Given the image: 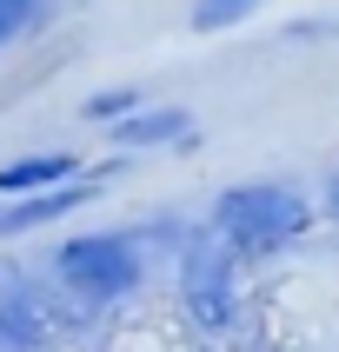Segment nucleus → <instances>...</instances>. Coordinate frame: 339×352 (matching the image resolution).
Masks as SVG:
<instances>
[{
	"instance_id": "obj_1",
	"label": "nucleus",
	"mask_w": 339,
	"mask_h": 352,
	"mask_svg": "<svg viewBox=\"0 0 339 352\" xmlns=\"http://www.w3.org/2000/svg\"><path fill=\"white\" fill-rule=\"evenodd\" d=\"M306 219H313V206H306L293 186H279V179H253V186L219 193L213 233L226 239L239 259H273V253H286V246L306 233Z\"/></svg>"
},
{
	"instance_id": "obj_2",
	"label": "nucleus",
	"mask_w": 339,
	"mask_h": 352,
	"mask_svg": "<svg viewBox=\"0 0 339 352\" xmlns=\"http://www.w3.org/2000/svg\"><path fill=\"white\" fill-rule=\"evenodd\" d=\"M54 273L67 279L87 306H107V299L140 286V246L127 233H80V239H67L54 253Z\"/></svg>"
},
{
	"instance_id": "obj_3",
	"label": "nucleus",
	"mask_w": 339,
	"mask_h": 352,
	"mask_svg": "<svg viewBox=\"0 0 339 352\" xmlns=\"http://www.w3.org/2000/svg\"><path fill=\"white\" fill-rule=\"evenodd\" d=\"M233 246L213 233V226H199V233H186L179 239V299H186V313L199 319V326H226L233 319V306H239V293H233Z\"/></svg>"
},
{
	"instance_id": "obj_4",
	"label": "nucleus",
	"mask_w": 339,
	"mask_h": 352,
	"mask_svg": "<svg viewBox=\"0 0 339 352\" xmlns=\"http://www.w3.org/2000/svg\"><path fill=\"white\" fill-rule=\"evenodd\" d=\"M94 199V179H60V186H40V193L14 199V206H0V233H34L47 219H67L74 206Z\"/></svg>"
},
{
	"instance_id": "obj_5",
	"label": "nucleus",
	"mask_w": 339,
	"mask_h": 352,
	"mask_svg": "<svg viewBox=\"0 0 339 352\" xmlns=\"http://www.w3.org/2000/svg\"><path fill=\"white\" fill-rule=\"evenodd\" d=\"M166 140H193V120L179 107H140V113L113 120V146H166Z\"/></svg>"
},
{
	"instance_id": "obj_6",
	"label": "nucleus",
	"mask_w": 339,
	"mask_h": 352,
	"mask_svg": "<svg viewBox=\"0 0 339 352\" xmlns=\"http://www.w3.org/2000/svg\"><path fill=\"white\" fill-rule=\"evenodd\" d=\"M60 179H80L74 153H27V160H7L0 166V193L20 199V193H40V186H60Z\"/></svg>"
},
{
	"instance_id": "obj_7",
	"label": "nucleus",
	"mask_w": 339,
	"mask_h": 352,
	"mask_svg": "<svg viewBox=\"0 0 339 352\" xmlns=\"http://www.w3.org/2000/svg\"><path fill=\"white\" fill-rule=\"evenodd\" d=\"M27 339H40L34 286H27L14 266H0V346H27Z\"/></svg>"
},
{
	"instance_id": "obj_8",
	"label": "nucleus",
	"mask_w": 339,
	"mask_h": 352,
	"mask_svg": "<svg viewBox=\"0 0 339 352\" xmlns=\"http://www.w3.org/2000/svg\"><path fill=\"white\" fill-rule=\"evenodd\" d=\"M259 0H193V27L199 34H219V27H239Z\"/></svg>"
},
{
	"instance_id": "obj_9",
	"label": "nucleus",
	"mask_w": 339,
	"mask_h": 352,
	"mask_svg": "<svg viewBox=\"0 0 339 352\" xmlns=\"http://www.w3.org/2000/svg\"><path fill=\"white\" fill-rule=\"evenodd\" d=\"M140 107H146V94H140V87H107V94L87 100V113L107 120V126H113V120H127V113H140Z\"/></svg>"
},
{
	"instance_id": "obj_10",
	"label": "nucleus",
	"mask_w": 339,
	"mask_h": 352,
	"mask_svg": "<svg viewBox=\"0 0 339 352\" xmlns=\"http://www.w3.org/2000/svg\"><path fill=\"white\" fill-rule=\"evenodd\" d=\"M34 7H40V0H0V47H7L27 20H34Z\"/></svg>"
},
{
	"instance_id": "obj_11",
	"label": "nucleus",
	"mask_w": 339,
	"mask_h": 352,
	"mask_svg": "<svg viewBox=\"0 0 339 352\" xmlns=\"http://www.w3.org/2000/svg\"><path fill=\"white\" fill-rule=\"evenodd\" d=\"M326 206H333V219H339V173L326 179Z\"/></svg>"
}]
</instances>
